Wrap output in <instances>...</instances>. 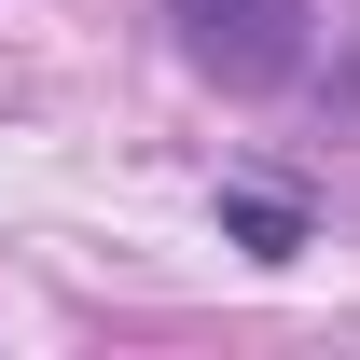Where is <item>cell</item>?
I'll use <instances>...</instances> for the list:
<instances>
[{"mask_svg": "<svg viewBox=\"0 0 360 360\" xmlns=\"http://www.w3.org/2000/svg\"><path fill=\"white\" fill-rule=\"evenodd\" d=\"M167 28H180V56L208 70L222 97H277L291 70H305V0H167Z\"/></svg>", "mask_w": 360, "mask_h": 360, "instance_id": "cell-1", "label": "cell"}, {"mask_svg": "<svg viewBox=\"0 0 360 360\" xmlns=\"http://www.w3.org/2000/svg\"><path fill=\"white\" fill-rule=\"evenodd\" d=\"M222 236H236V250H264V264H291V250H305V222H291L277 194H222Z\"/></svg>", "mask_w": 360, "mask_h": 360, "instance_id": "cell-2", "label": "cell"}]
</instances>
